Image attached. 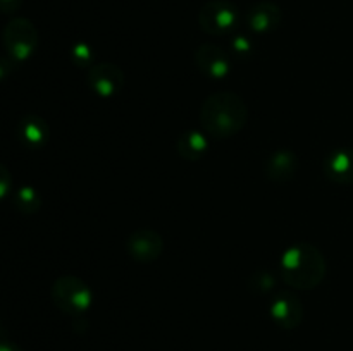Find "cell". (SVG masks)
<instances>
[{"label":"cell","instance_id":"obj_1","mask_svg":"<svg viewBox=\"0 0 353 351\" xmlns=\"http://www.w3.org/2000/svg\"><path fill=\"white\" fill-rule=\"evenodd\" d=\"M200 126L212 138H231L240 133L248 119L247 103L233 92H216L205 98L199 114Z\"/></svg>","mask_w":353,"mask_h":351},{"label":"cell","instance_id":"obj_2","mask_svg":"<svg viewBox=\"0 0 353 351\" xmlns=\"http://www.w3.org/2000/svg\"><path fill=\"white\" fill-rule=\"evenodd\" d=\"M279 272L290 288L309 291L317 288L326 277V258L314 244L295 243L281 255Z\"/></svg>","mask_w":353,"mask_h":351},{"label":"cell","instance_id":"obj_3","mask_svg":"<svg viewBox=\"0 0 353 351\" xmlns=\"http://www.w3.org/2000/svg\"><path fill=\"white\" fill-rule=\"evenodd\" d=\"M52 301L61 312L79 317L90 310L93 292L83 279L76 275H61L52 284Z\"/></svg>","mask_w":353,"mask_h":351},{"label":"cell","instance_id":"obj_4","mask_svg":"<svg viewBox=\"0 0 353 351\" xmlns=\"http://www.w3.org/2000/svg\"><path fill=\"white\" fill-rule=\"evenodd\" d=\"M2 41L7 55L14 62H24L37 52L40 36L38 30L26 17H14L6 24L2 31Z\"/></svg>","mask_w":353,"mask_h":351},{"label":"cell","instance_id":"obj_5","mask_svg":"<svg viewBox=\"0 0 353 351\" xmlns=\"http://www.w3.org/2000/svg\"><path fill=\"white\" fill-rule=\"evenodd\" d=\"M240 23V10L230 0H210L200 9L199 24L209 34H228Z\"/></svg>","mask_w":353,"mask_h":351},{"label":"cell","instance_id":"obj_6","mask_svg":"<svg viewBox=\"0 0 353 351\" xmlns=\"http://www.w3.org/2000/svg\"><path fill=\"white\" fill-rule=\"evenodd\" d=\"M88 85L99 96L109 98L117 95L124 86V72L112 62L93 64L88 71Z\"/></svg>","mask_w":353,"mask_h":351},{"label":"cell","instance_id":"obj_7","mask_svg":"<svg viewBox=\"0 0 353 351\" xmlns=\"http://www.w3.org/2000/svg\"><path fill=\"white\" fill-rule=\"evenodd\" d=\"M271 319L278 323L281 329L292 330L302 323L303 320V305L299 296L292 291H279L272 298L269 305Z\"/></svg>","mask_w":353,"mask_h":351},{"label":"cell","instance_id":"obj_8","mask_svg":"<svg viewBox=\"0 0 353 351\" xmlns=\"http://www.w3.org/2000/svg\"><path fill=\"white\" fill-rule=\"evenodd\" d=\"M126 250L133 260L140 264L155 262L164 251V240L154 229H138L126 241Z\"/></svg>","mask_w":353,"mask_h":351},{"label":"cell","instance_id":"obj_9","mask_svg":"<svg viewBox=\"0 0 353 351\" xmlns=\"http://www.w3.org/2000/svg\"><path fill=\"white\" fill-rule=\"evenodd\" d=\"M195 64L199 71L210 79H224L231 72L230 55L214 43H203L196 48Z\"/></svg>","mask_w":353,"mask_h":351},{"label":"cell","instance_id":"obj_10","mask_svg":"<svg viewBox=\"0 0 353 351\" xmlns=\"http://www.w3.org/2000/svg\"><path fill=\"white\" fill-rule=\"evenodd\" d=\"M324 174L334 184H353V148H334L324 158Z\"/></svg>","mask_w":353,"mask_h":351},{"label":"cell","instance_id":"obj_11","mask_svg":"<svg viewBox=\"0 0 353 351\" xmlns=\"http://www.w3.org/2000/svg\"><path fill=\"white\" fill-rule=\"evenodd\" d=\"M247 24L254 33H271L279 26L283 12L274 2H259L252 6L247 12Z\"/></svg>","mask_w":353,"mask_h":351},{"label":"cell","instance_id":"obj_12","mask_svg":"<svg viewBox=\"0 0 353 351\" xmlns=\"http://www.w3.org/2000/svg\"><path fill=\"white\" fill-rule=\"evenodd\" d=\"M299 171V157L290 148H279L265 162V176L274 182H288Z\"/></svg>","mask_w":353,"mask_h":351},{"label":"cell","instance_id":"obj_13","mask_svg":"<svg viewBox=\"0 0 353 351\" xmlns=\"http://www.w3.org/2000/svg\"><path fill=\"white\" fill-rule=\"evenodd\" d=\"M17 138L28 148H43L50 138V127L43 117L28 114L17 124Z\"/></svg>","mask_w":353,"mask_h":351},{"label":"cell","instance_id":"obj_14","mask_svg":"<svg viewBox=\"0 0 353 351\" xmlns=\"http://www.w3.org/2000/svg\"><path fill=\"white\" fill-rule=\"evenodd\" d=\"M209 150V138L203 131L188 129L176 141V151L181 158L188 162H196L203 157Z\"/></svg>","mask_w":353,"mask_h":351},{"label":"cell","instance_id":"obj_15","mask_svg":"<svg viewBox=\"0 0 353 351\" xmlns=\"http://www.w3.org/2000/svg\"><path fill=\"white\" fill-rule=\"evenodd\" d=\"M14 206L24 215H33L41 206L40 193L33 186H21L14 193Z\"/></svg>","mask_w":353,"mask_h":351},{"label":"cell","instance_id":"obj_16","mask_svg":"<svg viewBox=\"0 0 353 351\" xmlns=\"http://www.w3.org/2000/svg\"><path fill=\"white\" fill-rule=\"evenodd\" d=\"M276 286V277L269 270H257L248 279V288L255 292L271 291Z\"/></svg>","mask_w":353,"mask_h":351},{"label":"cell","instance_id":"obj_17","mask_svg":"<svg viewBox=\"0 0 353 351\" xmlns=\"http://www.w3.org/2000/svg\"><path fill=\"white\" fill-rule=\"evenodd\" d=\"M71 58L76 65H90L93 62L92 47L85 41H79L71 48Z\"/></svg>","mask_w":353,"mask_h":351},{"label":"cell","instance_id":"obj_18","mask_svg":"<svg viewBox=\"0 0 353 351\" xmlns=\"http://www.w3.org/2000/svg\"><path fill=\"white\" fill-rule=\"evenodd\" d=\"M10 189H12V176L6 165L0 164V202L9 196Z\"/></svg>","mask_w":353,"mask_h":351},{"label":"cell","instance_id":"obj_19","mask_svg":"<svg viewBox=\"0 0 353 351\" xmlns=\"http://www.w3.org/2000/svg\"><path fill=\"white\" fill-rule=\"evenodd\" d=\"M231 45H233V50L236 55H241V57H245V55H248L252 52V48H254V45H252V41L248 40L247 36H234V40L231 41Z\"/></svg>","mask_w":353,"mask_h":351},{"label":"cell","instance_id":"obj_20","mask_svg":"<svg viewBox=\"0 0 353 351\" xmlns=\"http://www.w3.org/2000/svg\"><path fill=\"white\" fill-rule=\"evenodd\" d=\"M16 65L17 62H14L10 57H3V55H0V83L6 81V79L12 74Z\"/></svg>","mask_w":353,"mask_h":351},{"label":"cell","instance_id":"obj_21","mask_svg":"<svg viewBox=\"0 0 353 351\" xmlns=\"http://www.w3.org/2000/svg\"><path fill=\"white\" fill-rule=\"evenodd\" d=\"M23 0H0V12L2 14H14L21 9Z\"/></svg>","mask_w":353,"mask_h":351},{"label":"cell","instance_id":"obj_22","mask_svg":"<svg viewBox=\"0 0 353 351\" xmlns=\"http://www.w3.org/2000/svg\"><path fill=\"white\" fill-rule=\"evenodd\" d=\"M0 351H24V350L17 346L16 343H12V341L2 339L0 341Z\"/></svg>","mask_w":353,"mask_h":351},{"label":"cell","instance_id":"obj_23","mask_svg":"<svg viewBox=\"0 0 353 351\" xmlns=\"http://www.w3.org/2000/svg\"><path fill=\"white\" fill-rule=\"evenodd\" d=\"M0 330H2V320H0Z\"/></svg>","mask_w":353,"mask_h":351}]
</instances>
